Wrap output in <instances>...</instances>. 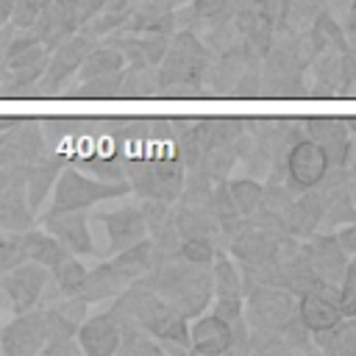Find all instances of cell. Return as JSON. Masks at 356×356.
Instances as JSON below:
<instances>
[{"label":"cell","instance_id":"277c9868","mask_svg":"<svg viewBox=\"0 0 356 356\" xmlns=\"http://www.w3.org/2000/svg\"><path fill=\"white\" fill-rule=\"evenodd\" d=\"M245 323H250L253 328H264V331H278L281 325H286L292 317H298V298L275 284H259L253 289L245 292Z\"/></svg>","mask_w":356,"mask_h":356},{"label":"cell","instance_id":"74e56055","mask_svg":"<svg viewBox=\"0 0 356 356\" xmlns=\"http://www.w3.org/2000/svg\"><path fill=\"white\" fill-rule=\"evenodd\" d=\"M264 95V86H261V70L256 61H250L245 67V72L236 78L234 89H231V97H261Z\"/></svg>","mask_w":356,"mask_h":356},{"label":"cell","instance_id":"603a6c76","mask_svg":"<svg viewBox=\"0 0 356 356\" xmlns=\"http://www.w3.org/2000/svg\"><path fill=\"white\" fill-rule=\"evenodd\" d=\"M172 225L175 231L181 234V239H189V236H200V239H211L220 231L217 220L209 214V209H197V206H184L178 203V209H172Z\"/></svg>","mask_w":356,"mask_h":356},{"label":"cell","instance_id":"f6af8a7d","mask_svg":"<svg viewBox=\"0 0 356 356\" xmlns=\"http://www.w3.org/2000/svg\"><path fill=\"white\" fill-rule=\"evenodd\" d=\"M64 3H75V0H64Z\"/></svg>","mask_w":356,"mask_h":356},{"label":"cell","instance_id":"ac0fdd59","mask_svg":"<svg viewBox=\"0 0 356 356\" xmlns=\"http://www.w3.org/2000/svg\"><path fill=\"white\" fill-rule=\"evenodd\" d=\"M33 222V211L25 200V172L11 178L0 189V231L22 234Z\"/></svg>","mask_w":356,"mask_h":356},{"label":"cell","instance_id":"2e32d148","mask_svg":"<svg viewBox=\"0 0 356 356\" xmlns=\"http://www.w3.org/2000/svg\"><path fill=\"white\" fill-rule=\"evenodd\" d=\"M47 56H50V50L42 42H36V44L6 58V75L11 83V95H19V89H31L44 75Z\"/></svg>","mask_w":356,"mask_h":356},{"label":"cell","instance_id":"ee69618b","mask_svg":"<svg viewBox=\"0 0 356 356\" xmlns=\"http://www.w3.org/2000/svg\"><path fill=\"white\" fill-rule=\"evenodd\" d=\"M348 195H350V200H353V206H356V172L348 178Z\"/></svg>","mask_w":356,"mask_h":356},{"label":"cell","instance_id":"8992f818","mask_svg":"<svg viewBox=\"0 0 356 356\" xmlns=\"http://www.w3.org/2000/svg\"><path fill=\"white\" fill-rule=\"evenodd\" d=\"M306 97H356L348 50H323L306 70Z\"/></svg>","mask_w":356,"mask_h":356},{"label":"cell","instance_id":"cb8c5ba5","mask_svg":"<svg viewBox=\"0 0 356 356\" xmlns=\"http://www.w3.org/2000/svg\"><path fill=\"white\" fill-rule=\"evenodd\" d=\"M111 264H114L120 273H125L131 281L142 278V275H145V273H150V267L156 264L153 242L145 236V239H139V242H134V245H128V248L117 250V253H114V259H111Z\"/></svg>","mask_w":356,"mask_h":356},{"label":"cell","instance_id":"9c48e42d","mask_svg":"<svg viewBox=\"0 0 356 356\" xmlns=\"http://www.w3.org/2000/svg\"><path fill=\"white\" fill-rule=\"evenodd\" d=\"M50 278V270L36 261H19L17 267L3 273V292L14 312H25L39 306V298L44 292V284Z\"/></svg>","mask_w":356,"mask_h":356},{"label":"cell","instance_id":"4316f807","mask_svg":"<svg viewBox=\"0 0 356 356\" xmlns=\"http://www.w3.org/2000/svg\"><path fill=\"white\" fill-rule=\"evenodd\" d=\"M159 72L156 67H125L122 70V83H120V97H159Z\"/></svg>","mask_w":356,"mask_h":356},{"label":"cell","instance_id":"d6a6232c","mask_svg":"<svg viewBox=\"0 0 356 356\" xmlns=\"http://www.w3.org/2000/svg\"><path fill=\"white\" fill-rule=\"evenodd\" d=\"M53 281H56V286H58V292L61 295H75L78 289H81V284H83V278H86V267L78 261V256H67L64 261H58L53 270Z\"/></svg>","mask_w":356,"mask_h":356},{"label":"cell","instance_id":"1f68e13d","mask_svg":"<svg viewBox=\"0 0 356 356\" xmlns=\"http://www.w3.org/2000/svg\"><path fill=\"white\" fill-rule=\"evenodd\" d=\"M75 167L89 172V175H95V178H100V181H128L122 156H86Z\"/></svg>","mask_w":356,"mask_h":356},{"label":"cell","instance_id":"d590c367","mask_svg":"<svg viewBox=\"0 0 356 356\" xmlns=\"http://www.w3.org/2000/svg\"><path fill=\"white\" fill-rule=\"evenodd\" d=\"M189 8L195 11V17L203 25H211V22H220V19L234 17L231 0H189Z\"/></svg>","mask_w":356,"mask_h":356},{"label":"cell","instance_id":"7a4b0ae2","mask_svg":"<svg viewBox=\"0 0 356 356\" xmlns=\"http://www.w3.org/2000/svg\"><path fill=\"white\" fill-rule=\"evenodd\" d=\"M184 172L186 167L178 150L159 159H125V178L131 184V192H136L139 197L175 203L184 186Z\"/></svg>","mask_w":356,"mask_h":356},{"label":"cell","instance_id":"484cf974","mask_svg":"<svg viewBox=\"0 0 356 356\" xmlns=\"http://www.w3.org/2000/svg\"><path fill=\"white\" fill-rule=\"evenodd\" d=\"M211 289L217 292V298H245L242 273L222 253H214L211 259Z\"/></svg>","mask_w":356,"mask_h":356},{"label":"cell","instance_id":"3957f363","mask_svg":"<svg viewBox=\"0 0 356 356\" xmlns=\"http://www.w3.org/2000/svg\"><path fill=\"white\" fill-rule=\"evenodd\" d=\"M50 192H53L50 211H64V209H89L100 200L122 197L131 192V184L128 181H100L72 164H64L58 170V178Z\"/></svg>","mask_w":356,"mask_h":356},{"label":"cell","instance_id":"ffe728a7","mask_svg":"<svg viewBox=\"0 0 356 356\" xmlns=\"http://www.w3.org/2000/svg\"><path fill=\"white\" fill-rule=\"evenodd\" d=\"M128 284H131V278L125 273H120L111 261H103L95 270H86V278L75 295L83 298L86 303H97L106 298H117Z\"/></svg>","mask_w":356,"mask_h":356},{"label":"cell","instance_id":"4fadbf2b","mask_svg":"<svg viewBox=\"0 0 356 356\" xmlns=\"http://www.w3.org/2000/svg\"><path fill=\"white\" fill-rule=\"evenodd\" d=\"M75 339L86 356H111L120 348V323L111 312L83 317V323L75 331Z\"/></svg>","mask_w":356,"mask_h":356},{"label":"cell","instance_id":"8fae6325","mask_svg":"<svg viewBox=\"0 0 356 356\" xmlns=\"http://www.w3.org/2000/svg\"><path fill=\"white\" fill-rule=\"evenodd\" d=\"M303 256L309 259L314 275L325 284H339L345 264H348V253L342 250V245L337 242L334 234H309V239L300 245Z\"/></svg>","mask_w":356,"mask_h":356},{"label":"cell","instance_id":"60d3db41","mask_svg":"<svg viewBox=\"0 0 356 356\" xmlns=\"http://www.w3.org/2000/svg\"><path fill=\"white\" fill-rule=\"evenodd\" d=\"M214 314L222 317L228 325L236 323L242 317V298H217L214 303Z\"/></svg>","mask_w":356,"mask_h":356},{"label":"cell","instance_id":"83f0119b","mask_svg":"<svg viewBox=\"0 0 356 356\" xmlns=\"http://www.w3.org/2000/svg\"><path fill=\"white\" fill-rule=\"evenodd\" d=\"M125 67V58H122V53L117 50V47H111V44H95L92 50H89V56L81 61V67H78V78L81 81H86V78H95V75H106V72H117V70H122Z\"/></svg>","mask_w":356,"mask_h":356},{"label":"cell","instance_id":"b9f144b4","mask_svg":"<svg viewBox=\"0 0 356 356\" xmlns=\"http://www.w3.org/2000/svg\"><path fill=\"white\" fill-rule=\"evenodd\" d=\"M345 36H348V44L350 47H356V0L350 3V8H348V14H345Z\"/></svg>","mask_w":356,"mask_h":356},{"label":"cell","instance_id":"7c38bea8","mask_svg":"<svg viewBox=\"0 0 356 356\" xmlns=\"http://www.w3.org/2000/svg\"><path fill=\"white\" fill-rule=\"evenodd\" d=\"M100 222H103L106 236H108V248H106L108 256H114L117 250L147 236V225H145L139 206H122V209L106 211V214H100Z\"/></svg>","mask_w":356,"mask_h":356},{"label":"cell","instance_id":"e0dca14e","mask_svg":"<svg viewBox=\"0 0 356 356\" xmlns=\"http://www.w3.org/2000/svg\"><path fill=\"white\" fill-rule=\"evenodd\" d=\"M323 220V192L320 189H303L292 197V203L284 209V225L292 236H309L320 228Z\"/></svg>","mask_w":356,"mask_h":356},{"label":"cell","instance_id":"f546056e","mask_svg":"<svg viewBox=\"0 0 356 356\" xmlns=\"http://www.w3.org/2000/svg\"><path fill=\"white\" fill-rule=\"evenodd\" d=\"M312 28H314V33L323 39L325 50H337V53L350 50L348 36H345V28H342V25H339V19L334 17V11L323 8V11H320V14L312 19Z\"/></svg>","mask_w":356,"mask_h":356},{"label":"cell","instance_id":"30bf717a","mask_svg":"<svg viewBox=\"0 0 356 356\" xmlns=\"http://www.w3.org/2000/svg\"><path fill=\"white\" fill-rule=\"evenodd\" d=\"M42 225L47 234H53L72 256H92L95 242L86 222V209H64V211H47L42 217Z\"/></svg>","mask_w":356,"mask_h":356},{"label":"cell","instance_id":"836d02e7","mask_svg":"<svg viewBox=\"0 0 356 356\" xmlns=\"http://www.w3.org/2000/svg\"><path fill=\"white\" fill-rule=\"evenodd\" d=\"M323 50H325V44H323V39L314 33V28H306V31L295 33L292 42H289V53H292L295 64L303 67V70H306Z\"/></svg>","mask_w":356,"mask_h":356},{"label":"cell","instance_id":"7bdbcfd3","mask_svg":"<svg viewBox=\"0 0 356 356\" xmlns=\"http://www.w3.org/2000/svg\"><path fill=\"white\" fill-rule=\"evenodd\" d=\"M345 170H348L350 175L356 172V145H353V142L348 145V156H345Z\"/></svg>","mask_w":356,"mask_h":356},{"label":"cell","instance_id":"9a60e30c","mask_svg":"<svg viewBox=\"0 0 356 356\" xmlns=\"http://www.w3.org/2000/svg\"><path fill=\"white\" fill-rule=\"evenodd\" d=\"M31 31L36 33V39L53 50L58 42H64L70 33L78 31V19H75V8L72 3H64V0H50L42 14L36 17V22L31 25Z\"/></svg>","mask_w":356,"mask_h":356},{"label":"cell","instance_id":"bcb514c9","mask_svg":"<svg viewBox=\"0 0 356 356\" xmlns=\"http://www.w3.org/2000/svg\"><path fill=\"white\" fill-rule=\"evenodd\" d=\"M0 317H3V312H0Z\"/></svg>","mask_w":356,"mask_h":356},{"label":"cell","instance_id":"e575fe53","mask_svg":"<svg viewBox=\"0 0 356 356\" xmlns=\"http://www.w3.org/2000/svg\"><path fill=\"white\" fill-rule=\"evenodd\" d=\"M337 306L342 317H356V253L353 259H348L342 281H339V292H337Z\"/></svg>","mask_w":356,"mask_h":356},{"label":"cell","instance_id":"ab89813d","mask_svg":"<svg viewBox=\"0 0 356 356\" xmlns=\"http://www.w3.org/2000/svg\"><path fill=\"white\" fill-rule=\"evenodd\" d=\"M19 261H25L22 256V245H19V234H3L0 231V275L11 267H17Z\"/></svg>","mask_w":356,"mask_h":356},{"label":"cell","instance_id":"7402d4cb","mask_svg":"<svg viewBox=\"0 0 356 356\" xmlns=\"http://www.w3.org/2000/svg\"><path fill=\"white\" fill-rule=\"evenodd\" d=\"M19 245H22V256L28 261H36V264H42L47 270H53L58 261H64L70 256V250L53 234H47L44 228L42 231H31V228L22 231L19 234Z\"/></svg>","mask_w":356,"mask_h":356},{"label":"cell","instance_id":"f1b7e54d","mask_svg":"<svg viewBox=\"0 0 356 356\" xmlns=\"http://www.w3.org/2000/svg\"><path fill=\"white\" fill-rule=\"evenodd\" d=\"M225 184H228L231 200H234V206L242 217H253L261 209V200H264V184L261 181H256L250 175H242V178H234V181H225Z\"/></svg>","mask_w":356,"mask_h":356},{"label":"cell","instance_id":"6da1fadb","mask_svg":"<svg viewBox=\"0 0 356 356\" xmlns=\"http://www.w3.org/2000/svg\"><path fill=\"white\" fill-rule=\"evenodd\" d=\"M156 72L161 86L159 97H200L206 95L209 50L195 31H175Z\"/></svg>","mask_w":356,"mask_h":356},{"label":"cell","instance_id":"4dcf8cb0","mask_svg":"<svg viewBox=\"0 0 356 356\" xmlns=\"http://www.w3.org/2000/svg\"><path fill=\"white\" fill-rule=\"evenodd\" d=\"M125 70V67H122ZM122 70L117 72H106V75H95L81 81L78 92H72V97H86V100H106V97H120V83H122Z\"/></svg>","mask_w":356,"mask_h":356},{"label":"cell","instance_id":"5bb4252c","mask_svg":"<svg viewBox=\"0 0 356 356\" xmlns=\"http://www.w3.org/2000/svg\"><path fill=\"white\" fill-rule=\"evenodd\" d=\"M303 131L309 139H314L325 150L328 167H345V156H348V145H350V128L345 120L312 117V120H303Z\"/></svg>","mask_w":356,"mask_h":356},{"label":"cell","instance_id":"44dd1931","mask_svg":"<svg viewBox=\"0 0 356 356\" xmlns=\"http://www.w3.org/2000/svg\"><path fill=\"white\" fill-rule=\"evenodd\" d=\"M64 167V159H36L28 164L25 170V200L31 206V211L36 214L42 209V203L47 200L56 178H58V170Z\"/></svg>","mask_w":356,"mask_h":356},{"label":"cell","instance_id":"d4e9b609","mask_svg":"<svg viewBox=\"0 0 356 356\" xmlns=\"http://www.w3.org/2000/svg\"><path fill=\"white\" fill-rule=\"evenodd\" d=\"M312 339L325 353H356V317H342L331 328L312 331Z\"/></svg>","mask_w":356,"mask_h":356},{"label":"cell","instance_id":"8d00e7d4","mask_svg":"<svg viewBox=\"0 0 356 356\" xmlns=\"http://www.w3.org/2000/svg\"><path fill=\"white\" fill-rule=\"evenodd\" d=\"M214 242L211 239H200V236H189V239H181L178 245V256L192 261V264H211L214 259Z\"/></svg>","mask_w":356,"mask_h":356},{"label":"cell","instance_id":"f35d334b","mask_svg":"<svg viewBox=\"0 0 356 356\" xmlns=\"http://www.w3.org/2000/svg\"><path fill=\"white\" fill-rule=\"evenodd\" d=\"M47 3L50 0H14L11 3V14H8L11 28H31Z\"/></svg>","mask_w":356,"mask_h":356},{"label":"cell","instance_id":"5b68a950","mask_svg":"<svg viewBox=\"0 0 356 356\" xmlns=\"http://www.w3.org/2000/svg\"><path fill=\"white\" fill-rule=\"evenodd\" d=\"M95 44H97V39H92V36H89V33H83V31L70 33L64 42H58V44L50 50V56H47V67H44V75L33 83L36 89H33V92H28V95H36V97H53V95H58L61 83H64L70 75H75V72H78L81 61L89 56V50H92Z\"/></svg>","mask_w":356,"mask_h":356},{"label":"cell","instance_id":"d6986e66","mask_svg":"<svg viewBox=\"0 0 356 356\" xmlns=\"http://www.w3.org/2000/svg\"><path fill=\"white\" fill-rule=\"evenodd\" d=\"M189 350L192 353H225L231 350V325L217 314H197L189 323Z\"/></svg>","mask_w":356,"mask_h":356},{"label":"cell","instance_id":"52a82bcc","mask_svg":"<svg viewBox=\"0 0 356 356\" xmlns=\"http://www.w3.org/2000/svg\"><path fill=\"white\" fill-rule=\"evenodd\" d=\"M325 170H328V156L314 139L303 136V139H298L286 147V156H284L286 178H284V184L289 186L292 195H300L303 189L317 186L320 178L325 175Z\"/></svg>","mask_w":356,"mask_h":356},{"label":"cell","instance_id":"ba28073f","mask_svg":"<svg viewBox=\"0 0 356 356\" xmlns=\"http://www.w3.org/2000/svg\"><path fill=\"white\" fill-rule=\"evenodd\" d=\"M50 339L44 309L33 306L25 312H17V317L0 331V353L6 356H33L42 353V348Z\"/></svg>","mask_w":356,"mask_h":356}]
</instances>
